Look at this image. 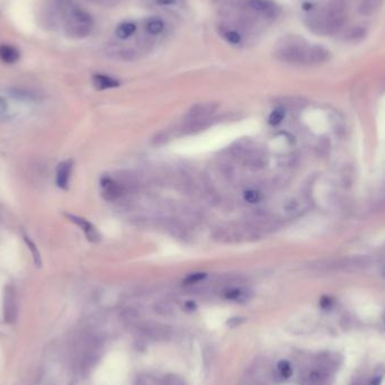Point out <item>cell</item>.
Instances as JSON below:
<instances>
[{
    "label": "cell",
    "instance_id": "7c38bea8",
    "mask_svg": "<svg viewBox=\"0 0 385 385\" xmlns=\"http://www.w3.org/2000/svg\"><path fill=\"white\" fill-rule=\"evenodd\" d=\"M383 0H358L357 11L362 16H371L381 7Z\"/></svg>",
    "mask_w": 385,
    "mask_h": 385
},
{
    "label": "cell",
    "instance_id": "9c48e42d",
    "mask_svg": "<svg viewBox=\"0 0 385 385\" xmlns=\"http://www.w3.org/2000/svg\"><path fill=\"white\" fill-rule=\"evenodd\" d=\"M72 167H74V161L72 160L62 161L61 164L58 166L56 182L59 188L68 189L71 172H72Z\"/></svg>",
    "mask_w": 385,
    "mask_h": 385
},
{
    "label": "cell",
    "instance_id": "30bf717a",
    "mask_svg": "<svg viewBox=\"0 0 385 385\" xmlns=\"http://www.w3.org/2000/svg\"><path fill=\"white\" fill-rule=\"evenodd\" d=\"M21 53L17 47L9 44H0V60L6 64H14L20 60Z\"/></svg>",
    "mask_w": 385,
    "mask_h": 385
},
{
    "label": "cell",
    "instance_id": "e0dca14e",
    "mask_svg": "<svg viewBox=\"0 0 385 385\" xmlns=\"http://www.w3.org/2000/svg\"><path fill=\"white\" fill-rule=\"evenodd\" d=\"M224 40L232 45H240L242 43V36L236 29H226L223 32Z\"/></svg>",
    "mask_w": 385,
    "mask_h": 385
},
{
    "label": "cell",
    "instance_id": "ac0fdd59",
    "mask_svg": "<svg viewBox=\"0 0 385 385\" xmlns=\"http://www.w3.org/2000/svg\"><path fill=\"white\" fill-rule=\"evenodd\" d=\"M285 117V108L284 107H277L270 113L268 117V123L273 126H276L282 123L283 119Z\"/></svg>",
    "mask_w": 385,
    "mask_h": 385
},
{
    "label": "cell",
    "instance_id": "7402d4cb",
    "mask_svg": "<svg viewBox=\"0 0 385 385\" xmlns=\"http://www.w3.org/2000/svg\"><path fill=\"white\" fill-rule=\"evenodd\" d=\"M207 274L206 273H202V272H196V273H191L189 274L187 277L184 279V283L187 285H192L196 284L198 282H202L206 278Z\"/></svg>",
    "mask_w": 385,
    "mask_h": 385
},
{
    "label": "cell",
    "instance_id": "cb8c5ba5",
    "mask_svg": "<svg viewBox=\"0 0 385 385\" xmlns=\"http://www.w3.org/2000/svg\"><path fill=\"white\" fill-rule=\"evenodd\" d=\"M152 2L159 7H173L177 5V0H152Z\"/></svg>",
    "mask_w": 385,
    "mask_h": 385
},
{
    "label": "cell",
    "instance_id": "d4e9b609",
    "mask_svg": "<svg viewBox=\"0 0 385 385\" xmlns=\"http://www.w3.org/2000/svg\"><path fill=\"white\" fill-rule=\"evenodd\" d=\"M243 321H244V319H243V318L236 317V318H231V319H230V320H227L226 324H227V326H229V327L233 328V327H237V326H239V324H241V323H242Z\"/></svg>",
    "mask_w": 385,
    "mask_h": 385
},
{
    "label": "cell",
    "instance_id": "4fadbf2b",
    "mask_svg": "<svg viewBox=\"0 0 385 385\" xmlns=\"http://www.w3.org/2000/svg\"><path fill=\"white\" fill-rule=\"evenodd\" d=\"M224 297L227 300L236 301V302H239V303H244L251 297V295H250L249 291L243 290V288L230 287L225 290Z\"/></svg>",
    "mask_w": 385,
    "mask_h": 385
},
{
    "label": "cell",
    "instance_id": "5bb4252c",
    "mask_svg": "<svg viewBox=\"0 0 385 385\" xmlns=\"http://www.w3.org/2000/svg\"><path fill=\"white\" fill-rule=\"evenodd\" d=\"M144 27H146V31L149 35L158 36L165 31L166 24L159 17H151L146 22V25H144Z\"/></svg>",
    "mask_w": 385,
    "mask_h": 385
},
{
    "label": "cell",
    "instance_id": "f1b7e54d",
    "mask_svg": "<svg viewBox=\"0 0 385 385\" xmlns=\"http://www.w3.org/2000/svg\"><path fill=\"white\" fill-rule=\"evenodd\" d=\"M382 274L385 276V266L382 268Z\"/></svg>",
    "mask_w": 385,
    "mask_h": 385
},
{
    "label": "cell",
    "instance_id": "2e32d148",
    "mask_svg": "<svg viewBox=\"0 0 385 385\" xmlns=\"http://www.w3.org/2000/svg\"><path fill=\"white\" fill-rule=\"evenodd\" d=\"M153 308L157 313H159L160 316H165V317L173 314V311H175L173 310V306L171 305V303H169L168 301H165V300H161V301H158V302H155Z\"/></svg>",
    "mask_w": 385,
    "mask_h": 385
},
{
    "label": "cell",
    "instance_id": "484cf974",
    "mask_svg": "<svg viewBox=\"0 0 385 385\" xmlns=\"http://www.w3.org/2000/svg\"><path fill=\"white\" fill-rule=\"evenodd\" d=\"M320 304H321V308L323 309H329L330 306L332 305V300L328 297V296H323L320 301Z\"/></svg>",
    "mask_w": 385,
    "mask_h": 385
},
{
    "label": "cell",
    "instance_id": "83f0119b",
    "mask_svg": "<svg viewBox=\"0 0 385 385\" xmlns=\"http://www.w3.org/2000/svg\"><path fill=\"white\" fill-rule=\"evenodd\" d=\"M185 306H186V309L189 310V311H192V310L196 309V304L194 302H192V301H189V302L186 303Z\"/></svg>",
    "mask_w": 385,
    "mask_h": 385
},
{
    "label": "cell",
    "instance_id": "8fae6325",
    "mask_svg": "<svg viewBox=\"0 0 385 385\" xmlns=\"http://www.w3.org/2000/svg\"><path fill=\"white\" fill-rule=\"evenodd\" d=\"M93 83L96 89L98 90H105V89H111V88H116L119 87V81L115 78L110 77L107 75H95L93 77Z\"/></svg>",
    "mask_w": 385,
    "mask_h": 385
},
{
    "label": "cell",
    "instance_id": "ba28073f",
    "mask_svg": "<svg viewBox=\"0 0 385 385\" xmlns=\"http://www.w3.org/2000/svg\"><path fill=\"white\" fill-rule=\"evenodd\" d=\"M65 216H67V218L71 222H74L75 224H77L78 226H79L81 229V230L83 231V233H85L86 238L89 240L90 242L96 243V242L100 241V234L97 231V229H96L86 219L80 218V216H77V215H74V214H65Z\"/></svg>",
    "mask_w": 385,
    "mask_h": 385
},
{
    "label": "cell",
    "instance_id": "9a60e30c",
    "mask_svg": "<svg viewBox=\"0 0 385 385\" xmlns=\"http://www.w3.org/2000/svg\"><path fill=\"white\" fill-rule=\"evenodd\" d=\"M136 32V24L133 22H123L115 29V34L118 39L128 40Z\"/></svg>",
    "mask_w": 385,
    "mask_h": 385
},
{
    "label": "cell",
    "instance_id": "8992f818",
    "mask_svg": "<svg viewBox=\"0 0 385 385\" xmlns=\"http://www.w3.org/2000/svg\"><path fill=\"white\" fill-rule=\"evenodd\" d=\"M18 305L17 294L13 285H7L4 290V318L5 321L13 324L17 320Z\"/></svg>",
    "mask_w": 385,
    "mask_h": 385
},
{
    "label": "cell",
    "instance_id": "603a6c76",
    "mask_svg": "<svg viewBox=\"0 0 385 385\" xmlns=\"http://www.w3.org/2000/svg\"><path fill=\"white\" fill-rule=\"evenodd\" d=\"M8 117V104L5 98L0 97V122Z\"/></svg>",
    "mask_w": 385,
    "mask_h": 385
},
{
    "label": "cell",
    "instance_id": "44dd1931",
    "mask_svg": "<svg viewBox=\"0 0 385 385\" xmlns=\"http://www.w3.org/2000/svg\"><path fill=\"white\" fill-rule=\"evenodd\" d=\"M277 370H278V373L279 375L283 377V378H288L291 377L292 375V367H291V364L287 362V360H281V362L278 363L277 365Z\"/></svg>",
    "mask_w": 385,
    "mask_h": 385
},
{
    "label": "cell",
    "instance_id": "52a82bcc",
    "mask_svg": "<svg viewBox=\"0 0 385 385\" xmlns=\"http://www.w3.org/2000/svg\"><path fill=\"white\" fill-rule=\"evenodd\" d=\"M100 187L103 197L110 202L118 200L126 191L121 183L110 177H103L100 179Z\"/></svg>",
    "mask_w": 385,
    "mask_h": 385
},
{
    "label": "cell",
    "instance_id": "7a4b0ae2",
    "mask_svg": "<svg viewBox=\"0 0 385 385\" xmlns=\"http://www.w3.org/2000/svg\"><path fill=\"white\" fill-rule=\"evenodd\" d=\"M347 21V6L345 0H332L326 7L311 14L308 18L312 31L330 35L339 32Z\"/></svg>",
    "mask_w": 385,
    "mask_h": 385
},
{
    "label": "cell",
    "instance_id": "3957f363",
    "mask_svg": "<svg viewBox=\"0 0 385 385\" xmlns=\"http://www.w3.org/2000/svg\"><path fill=\"white\" fill-rule=\"evenodd\" d=\"M65 27L71 36L77 39H83L92 33L94 28V21L87 11L71 6L65 13Z\"/></svg>",
    "mask_w": 385,
    "mask_h": 385
},
{
    "label": "cell",
    "instance_id": "4316f807",
    "mask_svg": "<svg viewBox=\"0 0 385 385\" xmlns=\"http://www.w3.org/2000/svg\"><path fill=\"white\" fill-rule=\"evenodd\" d=\"M381 381H382V375H375L374 377H373L371 385H380Z\"/></svg>",
    "mask_w": 385,
    "mask_h": 385
},
{
    "label": "cell",
    "instance_id": "6da1fadb",
    "mask_svg": "<svg viewBox=\"0 0 385 385\" xmlns=\"http://www.w3.org/2000/svg\"><path fill=\"white\" fill-rule=\"evenodd\" d=\"M275 56L293 65H312L326 62L329 51L321 45L311 44L299 35H286L275 46Z\"/></svg>",
    "mask_w": 385,
    "mask_h": 385
},
{
    "label": "cell",
    "instance_id": "d6986e66",
    "mask_svg": "<svg viewBox=\"0 0 385 385\" xmlns=\"http://www.w3.org/2000/svg\"><path fill=\"white\" fill-rule=\"evenodd\" d=\"M24 241L26 242L28 249L31 250V254H32V257H33V260H34V264L36 265V266H41V256H40V252L38 250V248H36V244L32 241L31 239H29L27 236H24Z\"/></svg>",
    "mask_w": 385,
    "mask_h": 385
},
{
    "label": "cell",
    "instance_id": "ffe728a7",
    "mask_svg": "<svg viewBox=\"0 0 385 385\" xmlns=\"http://www.w3.org/2000/svg\"><path fill=\"white\" fill-rule=\"evenodd\" d=\"M243 198L244 200L248 202V203H251V204H256L258 202L261 201V192L259 190H256V189H248L246 190L243 192Z\"/></svg>",
    "mask_w": 385,
    "mask_h": 385
},
{
    "label": "cell",
    "instance_id": "277c9868",
    "mask_svg": "<svg viewBox=\"0 0 385 385\" xmlns=\"http://www.w3.org/2000/svg\"><path fill=\"white\" fill-rule=\"evenodd\" d=\"M218 110V104L215 103H201L192 106L187 116H186V128L192 130H201L208 122V118Z\"/></svg>",
    "mask_w": 385,
    "mask_h": 385
},
{
    "label": "cell",
    "instance_id": "5b68a950",
    "mask_svg": "<svg viewBox=\"0 0 385 385\" xmlns=\"http://www.w3.org/2000/svg\"><path fill=\"white\" fill-rule=\"evenodd\" d=\"M246 6L252 14L264 20H275L279 14V7L273 0H247Z\"/></svg>",
    "mask_w": 385,
    "mask_h": 385
}]
</instances>
